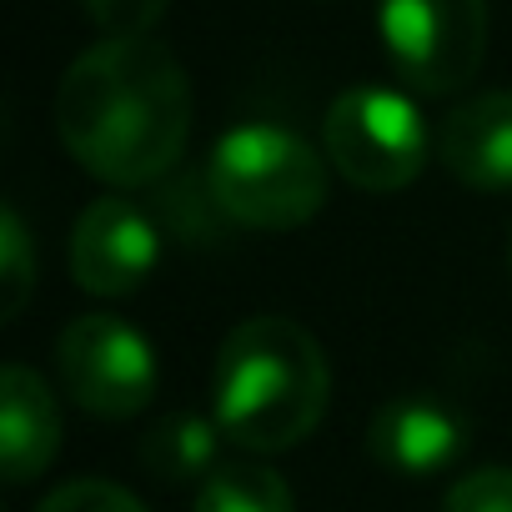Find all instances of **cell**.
<instances>
[{
	"label": "cell",
	"mask_w": 512,
	"mask_h": 512,
	"mask_svg": "<svg viewBox=\"0 0 512 512\" xmlns=\"http://www.w3.org/2000/svg\"><path fill=\"white\" fill-rule=\"evenodd\" d=\"M56 131L76 166L116 191L156 186L191 136V81L151 36H106L56 86Z\"/></svg>",
	"instance_id": "1"
},
{
	"label": "cell",
	"mask_w": 512,
	"mask_h": 512,
	"mask_svg": "<svg viewBox=\"0 0 512 512\" xmlns=\"http://www.w3.org/2000/svg\"><path fill=\"white\" fill-rule=\"evenodd\" d=\"M332 397L322 342L292 317H246L211 372V417L246 452H287L317 432Z\"/></svg>",
	"instance_id": "2"
},
{
	"label": "cell",
	"mask_w": 512,
	"mask_h": 512,
	"mask_svg": "<svg viewBox=\"0 0 512 512\" xmlns=\"http://www.w3.org/2000/svg\"><path fill=\"white\" fill-rule=\"evenodd\" d=\"M206 186L231 226L297 231L327 206V161L292 126L241 121L211 146Z\"/></svg>",
	"instance_id": "3"
},
{
	"label": "cell",
	"mask_w": 512,
	"mask_h": 512,
	"mask_svg": "<svg viewBox=\"0 0 512 512\" xmlns=\"http://www.w3.org/2000/svg\"><path fill=\"white\" fill-rule=\"evenodd\" d=\"M322 146H327V161L357 191L392 196L422 176L427 156L437 151V136L427 131L412 96L392 86H352L327 106Z\"/></svg>",
	"instance_id": "4"
},
{
	"label": "cell",
	"mask_w": 512,
	"mask_h": 512,
	"mask_svg": "<svg viewBox=\"0 0 512 512\" xmlns=\"http://www.w3.org/2000/svg\"><path fill=\"white\" fill-rule=\"evenodd\" d=\"M377 31L417 96H452L482 71L487 0H377Z\"/></svg>",
	"instance_id": "5"
},
{
	"label": "cell",
	"mask_w": 512,
	"mask_h": 512,
	"mask_svg": "<svg viewBox=\"0 0 512 512\" xmlns=\"http://www.w3.org/2000/svg\"><path fill=\"white\" fill-rule=\"evenodd\" d=\"M56 362H61V382H66L71 402L86 407L91 417H111V422L136 417L156 397V352H151V342L111 312L76 317L61 332Z\"/></svg>",
	"instance_id": "6"
},
{
	"label": "cell",
	"mask_w": 512,
	"mask_h": 512,
	"mask_svg": "<svg viewBox=\"0 0 512 512\" xmlns=\"http://www.w3.org/2000/svg\"><path fill=\"white\" fill-rule=\"evenodd\" d=\"M161 262L156 221L121 191L96 196L71 231V277L91 297H131Z\"/></svg>",
	"instance_id": "7"
},
{
	"label": "cell",
	"mask_w": 512,
	"mask_h": 512,
	"mask_svg": "<svg viewBox=\"0 0 512 512\" xmlns=\"http://www.w3.org/2000/svg\"><path fill=\"white\" fill-rule=\"evenodd\" d=\"M367 452L397 477H437L467 452V417L432 392H402L377 407Z\"/></svg>",
	"instance_id": "8"
},
{
	"label": "cell",
	"mask_w": 512,
	"mask_h": 512,
	"mask_svg": "<svg viewBox=\"0 0 512 512\" xmlns=\"http://www.w3.org/2000/svg\"><path fill=\"white\" fill-rule=\"evenodd\" d=\"M437 156L467 191H512V91H482L437 126Z\"/></svg>",
	"instance_id": "9"
},
{
	"label": "cell",
	"mask_w": 512,
	"mask_h": 512,
	"mask_svg": "<svg viewBox=\"0 0 512 512\" xmlns=\"http://www.w3.org/2000/svg\"><path fill=\"white\" fill-rule=\"evenodd\" d=\"M61 452V407L41 372L11 362L0 372V457L6 482H36Z\"/></svg>",
	"instance_id": "10"
},
{
	"label": "cell",
	"mask_w": 512,
	"mask_h": 512,
	"mask_svg": "<svg viewBox=\"0 0 512 512\" xmlns=\"http://www.w3.org/2000/svg\"><path fill=\"white\" fill-rule=\"evenodd\" d=\"M221 427L216 417H201V412H171L161 417L146 442H141V462L151 477L161 482H206L216 467H221Z\"/></svg>",
	"instance_id": "11"
},
{
	"label": "cell",
	"mask_w": 512,
	"mask_h": 512,
	"mask_svg": "<svg viewBox=\"0 0 512 512\" xmlns=\"http://www.w3.org/2000/svg\"><path fill=\"white\" fill-rule=\"evenodd\" d=\"M191 512H297V497L267 462H221L196 487Z\"/></svg>",
	"instance_id": "12"
},
{
	"label": "cell",
	"mask_w": 512,
	"mask_h": 512,
	"mask_svg": "<svg viewBox=\"0 0 512 512\" xmlns=\"http://www.w3.org/2000/svg\"><path fill=\"white\" fill-rule=\"evenodd\" d=\"M36 292V251L31 231L16 206L0 211V297H6V317H21Z\"/></svg>",
	"instance_id": "13"
},
{
	"label": "cell",
	"mask_w": 512,
	"mask_h": 512,
	"mask_svg": "<svg viewBox=\"0 0 512 512\" xmlns=\"http://www.w3.org/2000/svg\"><path fill=\"white\" fill-rule=\"evenodd\" d=\"M36 512H146V502L136 492H126L121 482L76 477V482H61L56 492H46Z\"/></svg>",
	"instance_id": "14"
},
{
	"label": "cell",
	"mask_w": 512,
	"mask_h": 512,
	"mask_svg": "<svg viewBox=\"0 0 512 512\" xmlns=\"http://www.w3.org/2000/svg\"><path fill=\"white\" fill-rule=\"evenodd\" d=\"M442 512H512V467H477L457 477Z\"/></svg>",
	"instance_id": "15"
},
{
	"label": "cell",
	"mask_w": 512,
	"mask_h": 512,
	"mask_svg": "<svg viewBox=\"0 0 512 512\" xmlns=\"http://www.w3.org/2000/svg\"><path fill=\"white\" fill-rule=\"evenodd\" d=\"M81 6L106 36H151L156 21L171 11V0H81Z\"/></svg>",
	"instance_id": "16"
},
{
	"label": "cell",
	"mask_w": 512,
	"mask_h": 512,
	"mask_svg": "<svg viewBox=\"0 0 512 512\" xmlns=\"http://www.w3.org/2000/svg\"><path fill=\"white\" fill-rule=\"evenodd\" d=\"M507 267H512V236H507Z\"/></svg>",
	"instance_id": "17"
}]
</instances>
